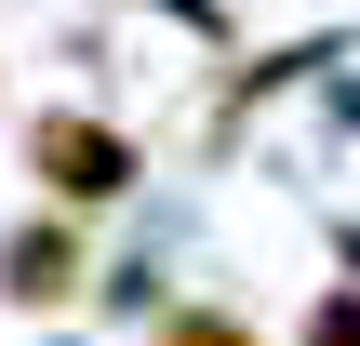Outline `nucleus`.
<instances>
[{"label":"nucleus","instance_id":"f257e3e1","mask_svg":"<svg viewBox=\"0 0 360 346\" xmlns=\"http://www.w3.org/2000/svg\"><path fill=\"white\" fill-rule=\"evenodd\" d=\"M13 147H27V173H40L53 213H120V200L147 187V147H134L120 120H94V107H40Z\"/></svg>","mask_w":360,"mask_h":346},{"label":"nucleus","instance_id":"f03ea898","mask_svg":"<svg viewBox=\"0 0 360 346\" xmlns=\"http://www.w3.org/2000/svg\"><path fill=\"white\" fill-rule=\"evenodd\" d=\"M80 280H94V213H53V200H40V213L0 240V293H13V307H67Z\"/></svg>","mask_w":360,"mask_h":346},{"label":"nucleus","instance_id":"7ed1b4c3","mask_svg":"<svg viewBox=\"0 0 360 346\" xmlns=\"http://www.w3.org/2000/svg\"><path fill=\"white\" fill-rule=\"evenodd\" d=\"M147 346H254V320H227V307H160Z\"/></svg>","mask_w":360,"mask_h":346},{"label":"nucleus","instance_id":"20e7f679","mask_svg":"<svg viewBox=\"0 0 360 346\" xmlns=\"http://www.w3.org/2000/svg\"><path fill=\"white\" fill-rule=\"evenodd\" d=\"M307 346H360V293H321L307 307Z\"/></svg>","mask_w":360,"mask_h":346}]
</instances>
